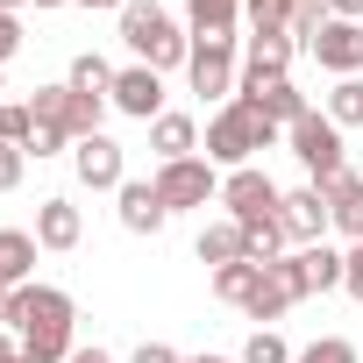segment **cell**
Returning <instances> with one entry per match:
<instances>
[{
    "label": "cell",
    "mask_w": 363,
    "mask_h": 363,
    "mask_svg": "<svg viewBox=\"0 0 363 363\" xmlns=\"http://www.w3.org/2000/svg\"><path fill=\"white\" fill-rule=\"evenodd\" d=\"M8 320H15L29 363H65V356L79 349V342H72L79 306H72V292H57V285H22V292H8Z\"/></svg>",
    "instance_id": "6da1fadb"
},
{
    "label": "cell",
    "mask_w": 363,
    "mask_h": 363,
    "mask_svg": "<svg viewBox=\"0 0 363 363\" xmlns=\"http://www.w3.org/2000/svg\"><path fill=\"white\" fill-rule=\"evenodd\" d=\"M278 143V121L264 114V107H250V100H228L214 121H207V164H228V171H242L257 150H271Z\"/></svg>",
    "instance_id": "7a4b0ae2"
},
{
    "label": "cell",
    "mask_w": 363,
    "mask_h": 363,
    "mask_svg": "<svg viewBox=\"0 0 363 363\" xmlns=\"http://www.w3.org/2000/svg\"><path fill=\"white\" fill-rule=\"evenodd\" d=\"M121 43L135 50V65H150V72H164V65H186L193 57V36L178 29L157 0H128L121 8Z\"/></svg>",
    "instance_id": "3957f363"
},
{
    "label": "cell",
    "mask_w": 363,
    "mask_h": 363,
    "mask_svg": "<svg viewBox=\"0 0 363 363\" xmlns=\"http://www.w3.org/2000/svg\"><path fill=\"white\" fill-rule=\"evenodd\" d=\"M285 143H292V157L306 164V186H335V178L349 171V164H342V128H335L320 107L299 114V121L285 128Z\"/></svg>",
    "instance_id": "277c9868"
},
{
    "label": "cell",
    "mask_w": 363,
    "mask_h": 363,
    "mask_svg": "<svg viewBox=\"0 0 363 363\" xmlns=\"http://www.w3.org/2000/svg\"><path fill=\"white\" fill-rule=\"evenodd\" d=\"M221 207H228V221H235V228H250V221H278L285 193L271 186L257 164H242V171H228V178H221Z\"/></svg>",
    "instance_id": "5b68a950"
},
{
    "label": "cell",
    "mask_w": 363,
    "mask_h": 363,
    "mask_svg": "<svg viewBox=\"0 0 363 363\" xmlns=\"http://www.w3.org/2000/svg\"><path fill=\"white\" fill-rule=\"evenodd\" d=\"M157 200L178 214V207H207V200H221V178H214V164L207 157H178V164H157Z\"/></svg>",
    "instance_id": "8992f818"
},
{
    "label": "cell",
    "mask_w": 363,
    "mask_h": 363,
    "mask_svg": "<svg viewBox=\"0 0 363 363\" xmlns=\"http://www.w3.org/2000/svg\"><path fill=\"white\" fill-rule=\"evenodd\" d=\"M72 171H79V186H93V193H121L128 186V164H121V143L114 135L72 143Z\"/></svg>",
    "instance_id": "52a82bcc"
},
{
    "label": "cell",
    "mask_w": 363,
    "mask_h": 363,
    "mask_svg": "<svg viewBox=\"0 0 363 363\" xmlns=\"http://www.w3.org/2000/svg\"><path fill=\"white\" fill-rule=\"evenodd\" d=\"M186 79H193V93H207V100H235V79H242L235 43H193Z\"/></svg>",
    "instance_id": "ba28073f"
},
{
    "label": "cell",
    "mask_w": 363,
    "mask_h": 363,
    "mask_svg": "<svg viewBox=\"0 0 363 363\" xmlns=\"http://www.w3.org/2000/svg\"><path fill=\"white\" fill-rule=\"evenodd\" d=\"M278 221H285V235H292L299 250H306V242H320V235L335 228V214H328V186H299V193H285Z\"/></svg>",
    "instance_id": "9c48e42d"
},
{
    "label": "cell",
    "mask_w": 363,
    "mask_h": 363,
    "mask_svg": "<svg viewBox=\"0 0 363 363\" xmlns=\"http://www.w3.org/2000/svg\"><path fill=\"white\" fill-rule=\"evenodd\" d=\"M306 50L320 57V72H335V79H363V22H328Z\"/></svg>",
    "instance_id": "30bf717a"
},
{
    "label": "cell",
    "mask_w": 363,
    "mask_h": 363,
    "mask_svg": "<svg viewBox=\"0 0 363 363\" xmlns=\"http://www.w3.org/2000/svg\"><path fill=\"white\" fill-rule=\"evenodd\" d=\"M121 114H135V121H157L164 114V79L150 72V65H128V72H114V93H107Z\"/></svg>",
    "instance_id": "8fae6325"
},
{
    "label": "cell",
    "mask_w": 363,
    "mask_h": 363,
    "mask_svg": "<svg viewBox=\"0 0 363 363\" xmlns=\"http://www.w3.org/2000/svg\"><path fill=\"white\" fill-rule=\"evenodd\" d=\"M114 200H121V228H128V235H157V228L171 221V207L157 200V178H128Z\"/></svg>",
    "instance_id": "7c38bea8"
},
{
    "label": "cell",
    "mask_w": 363,
    "mask_h": 363,
    "mask_svg": "<svg viewBox=\"0 0 363 363\" xmlns=\"http://www.w3.org/2000/svg\"><path fill=\"white\" fill-rule=\"evenodd\" d=\"M79 235H86V221H79L72 200H43L36 207V242L43 250H79Z\"/></svg>",
    "instance_id": "4fadbf2b"
},
{
    "label": "cell",
    "mask_w": 363,
    "mask_h": 363,
    "mask_svg": "<svg viewBox=\"0 0 363 363\" xmlns=\"http://www.w3.org/2000/svg\"><path fill=\"white\" fill-rule=\"evenodd\" d=\"M36 235H22V228H0V292H22L29 285V271H36Z\"/></svg>",
    "instance_id": "5bb4252c"
},
{
    "label": "cell",
    "mask_w": 363,
    "mask_h": 363,
    "mask_svg": "<svg viewBox=\"0 0 363 363\" xmlns=\"http://www.w3.org/2000/svg\"><path fill=\"white\" fill-rule=\"evenodd\" d=\"M150 150H157V164L193 157V150H200V128H193V114H157V121H150Z\"/></svg>",
    "instance_id": "9a60e30c"
},
{
    "label": "cell",
    "mask_w": 363,
    "mask_h": 363,
    "mask_svg": "<svg viewBox=\"0 0 363 363\" xmlns=\"http://www.w3.org/2000/svg\"><path fill=\"white\" fill-rule=\"evenodd\" d=\"M328 214L349 242H363V171H342L335 186H328Z\"/></svg>",
    "instance_id": "2e32d148"
},
{
    "label": "cell",
    "mask_w": 363,
    "mask_h": 363,
    "mask_svg": "<svg viewBox=\"0 0 363 363\" xmlns=\"http://www.w3.org/2000/svg\"><path fill=\"white\" fill-rule=\"evenodd\" d=\"M292 50H299V43H292L285 29H257L242 65H250V72H264V79H292Z\"/></svg>",
    "instance_id": "e0dca14e"
},
{
    "label": "cell",
    "mask_w": 363,
    "mask_h": 363,
    "mask_svg": "<svg viewBox=\"0 0 363 363\" xmlns=\"http://www.w3.org/2000/svg\"><path fill=\"white\" fill-rule=\"evenodd\" d=\"M242 0H193V43H235Z\"/></svg>",
    "instance_id": "ac0fdd59"
},
{
    "label": "cell",
    "mask_w": 363,
    "mask_h": 363,
    "mask_svg": "<svg viewBox=\"0 0 363 363\" xmlns=\"http://www.w3.org/2000/svg\"><path fill=\"white\" fill-rule=\"evenodd\" d=\"M299 257V271H306V292H328V285H342V250H328V242H306V250H292Z\"/></svg>",
    "instance_id": "d6986e66"
},
{
    "label": "cell",
    "mask_w": 363,
    "mask_h": 363,
    "mask_svg": "<svg viewBox=\"0 0 363 363\" xmlns=\"http://www.w3.org/2000/svg\"><path fill=\"white\" fill-rule=\"evenodd\" d=\"M242 257H250V250H242V228H235V221L200 228V264H214V271H221V264H242Z\"/></svg>",
    "instance_id": "ffe728a7"
},
{
    "label": "cell",
    "mask_w": 363,
    "mask_h": 363,
    "mask_svg": "<svg viewBox=\"0 0 363 363\" xmlns=\"http://www.w3.org/2000/svg\"><path fill=\"white\" fill-rule=\"evenodd\" d=\"M65 86H72V93H86V100H107V93H114V65L86 50V57H72V79H65Z\"/></svg>",
    "instance_id": "44dd1931"
},
{
    "label": "cell",
    "mask_w": 363,
    "mask_h": 363,
    "mask_svg": "<svg viewBox=\"0 0 363 363\" xmlns=\"http://www.w3.org/2000/svg\"><path fill=\"white\" fill-rule=\"evenodd\" d=\"M285 242H292V235H285V221H250V228H242L250 264H278V257H285Z\"/></svg>",
    "instance_id": "7402d4cb"
},
{
    "label": "cell",
    "mask_w": 363,
    "mask_h": 363,
    "mask_svg": "<svg viewBox=\"0 0 363 363\" xmlns=\"http://www.w3.org/2000/svg\"><path fill=\"white\" fill-rule=\"evenodd\" d=\"M328 121H335V128H363V79H335V93H328Z\"/></svg>",
    "instance_id": "603a6c76"
},
{
    "label": "cell",
    "mask_w": 363,
    "mask_h": 363,
    "mask_svg": "<svg viewBox=\"0 0 363 363\" xmlns=\"http://www.w3.org/2000/svg\"><path fill=\"white\" fill-rule=\"evenodd\" d=\"M100 114H107V100H86V93H72V100H65V135H72V143L100 135Z\"/></svg>",
    "instance_id": "cb8c5ba5"
},
{
    "label": "cell",
    "mask_w": 363,
    "mask_h": 363,
    "mask_svg": "<svg viewBox=\"0 0 363 363\" xmlns=\"http://www.w3.org/2000/svg\"><path fill=\"white\" fill-rule=\"evenodd\" d=\"M257 278H264V264H250V257H242V264H221V271H214V292H221L228 306H242Z\"/></svg>",
    "instance_id": "d4e9b609"
},
{
    "label": "cell",
    "mask_w": 363,
    "mask_h": 363,
    "mask_svg": "<svg viewBox=\"0 0 363 363\" xmlns=\"http://www.w3.org/2000/svg\"><path fill=\"white\" fill-rule=\"evenodd\" d=\"M328 22H335V15H328V0H292V29H285V36H292V43H313Z\"/></svg>",
    "instance_id": "484cf974"
},
{
    "label": "cell",
    "mask_w": 363,
    "mask_h": 363,
    "mask_svg": "<svg viewBox=\"0 0 363 363\" xmlns=\"http://www.w3.org/2000/svg\"><path fill=\"white\" fill-rule=\"evenodd\" d=\"M242 22H250V36L257 29H292V0H242Z\"/></svg>",
    "instance_id": "4316f807"
},
{
    "label": "cell",
    "mask_w": 363,
    "mask_h": 363,
    "mask_svg": "<svg viewBox=\"0 0 363 363\" xmlns=\"http://www.w3.org/2000/svg\"><path fill=\"white\" fill-rule=\"evenodd\" d=\"M29 128H36L29 100H0V143H15V150H29Z\"/></svg>",
    "instance_id": "83f0119b"
},
{
    "label": "cell",
    "mask_w": 363,
    "mask_h": 363,
    "mask_svg": "<svg viewBox=\"0 0 363 363\" xmlns=\"http://www.w3.org/2000/svg\"><path fill=\"white\" fill-rule=\"evenodd\" d=\"M292 363H363V356H356V342H342V335H320V342H306Z\"/></svg>",
    "instance_id": "f1b7e54d"
},
{
    "label": "cell",
    "mask_w": 363,
    "mask_h": 363,
    "mask_svg": "<svg viewBox=\"0 0 363 363\" xmlns=\"http://www.w3.org/2000/svg\"><path fill=\"white\" fill-rule=\"evenodd\" d=\"M242 363H292V349H285L271 328H257V335L242 342Z\"/></svg>",
    "instance_id": "f546056e"
},
{
    "label": "cell",
    "mask_w": 363,
    "mask_h": 363,
    "mask_svg": "<svg viewBox=\"0 0 363 363\" xmlns=\"http://www.w3.org/2000/svg\"><path fill=\"white\" fill-rule=\"evenodd\" d=\"M22 171H29V150L0 143V193H15V186H22Z\"/></svg>",
    "instance_id": "4dcf8cb0"
},
{
    "label": "cell",
    "mask_w": 363,
    "mask_h": 363,
    "mask_svg": "<svg viewBox=\"0 0 363 363\" xmlns=\"http://www.w3.org/2000/svg\"><path fill=\"white\" fill-rule=\"evenodd\" d=\"M65 143H72V135H65V128H50V121H36V128H29V150H36V157H57Z\"/></svg>",
    "instance_id": "1f68e13d"
},
{
    "label": "cell",
    "mask_w": 363,
    "mask_h": 363,
    "mask_svg": "<svg viewBox=\"0 0 363 363\" xmlns=\"http://www.w3.org/2000/svg\"><path fill=\"white\" fill-rule=\"evenodd\" d=\"M342 292L363 299V242H349V264H342Z\"/></svg>",
    "instance_id": "d6a6232c"
},
{
    "label": "cell",
    "mask_w": 363,
    "mask_h": 363,
    "mask_svg": "<svg viewBox=\"0 0 363 363\" xmlns=\"http://www.w3.org/2000/svg\"><path fill=\"white\" fill-rule=\"evenodd\" d=\"M22 50V15H0V65Z\"/></svg>",
    "instance_id": "836d02e7"
},
{
    "label": "cell",
    "mask_w": 363,
    "mask_h": 363,
    "mask_svg": "<svg viewBox=\"0 0 363 363\" xmlns=\"http://www.w3.org/2000/svg\"><path fill=\"white\" fill-rule=\"evenodd\" d=\"M128 363H186V356H178V349H171V342H143V349H135V356H128Z\"/></svg>",
    "instance_id": "e575fe53"
},
{
    "label": "cell",
    "mask_w": 363,
    "mask_h": 363,
    "mask_svg": "<svg viewBox=\"0 0 363 363\" xmlns=\"http://www.w3.org/2000/svg\"><path fill=\"white\" fill-rule=\"evenodd\" d=\"M328 15L335 22H363V0H328Z\"/></svg>",
    "instance_id": "d590c367"
},
{
    "label": "cell",
    "mask_w": 363,
    "mask_h": 363,
    "mask_svg": "<svg viewBox=\"0 0 363 363\" xmlns=\"http://www.w3.org/2000/svg\"><path fill=\"white\" fill-rule=\"evenodd\" d=\"M65 363H114V356H107V349H72Z\"/></svg>",
    "instance_id": "8d00e7d4"
},
{
    "label": "cell",
    "mask_w": 363,
    "mask_h": 363,
    "mask_svg": "<svg viewBox=\"0 0 363 363\" xmlns=\"http://www.w3.org/2000/svg\"><path fill=\"white\" fill-rule=\"evenodd\" d=\"M8 356H22V342H8V335H0V363H8Z\"/></svg>",
    "instance_id": "74e56055"
},
{
    "label": "cell",
    "mask_w": 363,
    "mask_h": 363,
    "mask_svg": "<svg viewBox=\"0 0 363 363\" xmlns=\"http://www.w3.org/2000/svg\"><path fill=\"white\" fill-rule=\"evenodd\" d=\"M79 8H128V0H79Z\"/></svg>",
    "instance_id": "f35d334b"
},
{
    "label": "cell",
    "mask_w": 363,
    "mask_h": 363,
    "mask_svg": "<svg viewBox=\"0 0 363 363\" xmlns=\"http://www.w3.org/2000/svg\"><path fill=\"white\" fill-rule=\"evenodd\" d=\"M22 8H29V0H0V15H22Z\"/></svg>",
    "instance_id": "ab89813d"
},
{
    "label": "cell",
    "mask_w": 363,
    "mask_h": 363,
    "mask_svg": "<svg viewBox=\"0 0 363 363\" xmlns=\"http://www.w3.org/2000/svg\"><path fill=\"white\" fill-rule=\"evenodd\" d=\"M186 363H228V356H186Z\"/></svg>",
    "instance_id": "60d3db41"
},
{
    "label": "cell",
    "mask_w": 363,
    "mask_h": 363,
    "mask_svg": "<svg viewBox=\"0 0 363 363\" xmlns=\"http://www.w3.org/2000/svg\"><path fill=\"white\" fill-rule=\"evenodd\" d=\"M29 8H65V0H29Z\"/></svg>",
    "instance_id": "b9f144b4"
},
{
    "label": "cell",
    "mask_w": 363,
    "mask_h": 363,
    "mask_svg": "<svg viewBox=\"0 0 363 363\" xmlns=\"http://www.w3.org/2000/svg\"><path fill=\"white\" fill-rule=\"evenodd\" d=\"M0 320H8V292H0Z\"/></svg>",
    "instance_id": "7bdbcfd3"
},
{
    "label": "cell",
    "mask_w": 363,
    "mask_h": 363,
    "mask_svg": "<svg viewBox=\"0 0 363 363\" xmlns=\"http://www.w3.org/2000/svg\"><path fill=\"white\" fill-rule=\"evenodd\" d=\"M8 363H29V356H8Z\"/></svg>",
    "instance_id": "ee69618b"
},
{
    "label": "cell",
    "mask_w": 363,
    "mask_h": 363,
    "mask_svg": "<svg viewBox=\"0 0 363 363\" xmlns=\"http://www.w3.org/2000/svg\"><path fill=\"white\" fill-rule=\"evenodd\" d=\"M0 93H8V86H0Z\"/></svg>",
    "instance_id": "f6af8a7d"
}]
</instances>
